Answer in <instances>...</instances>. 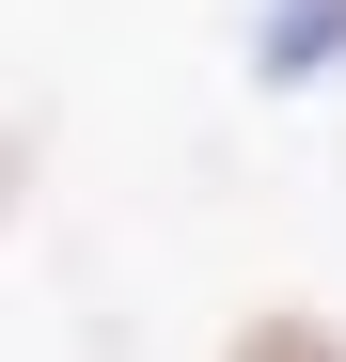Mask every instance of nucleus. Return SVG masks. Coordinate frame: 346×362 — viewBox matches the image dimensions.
<instances>
[{
	"mask_svg": "<svg viewBox=\"0 0 346 362\" xmlns=\"http://www.w3.org/2000/svg\"><path fill=\"white\" fill-rule=\"evenodd\" d=\"M330 64H346V0H252V79L268 95H299Z\"/></svg>",
	"mask_w": 346,
	"mask_h": 362,
	"instance_id": "f257e3e1",
	"label": "nucleus"
},
{
	"mask_svg": "<svg viewBox=\"0 0 346 362\" xmlns=\"http://www.w3.org/2000/svg\"><path fill=\"white\" fill-rule=\"evenodd\" d=\"M220 362H346V315H315V299H268V315L220 331Z\"/></svg>",
	"mask_w": 346,
	"mask_h": 362,
	"instance_id": "f03ea898",
	"label": "nucleus"
}]
</instances>
